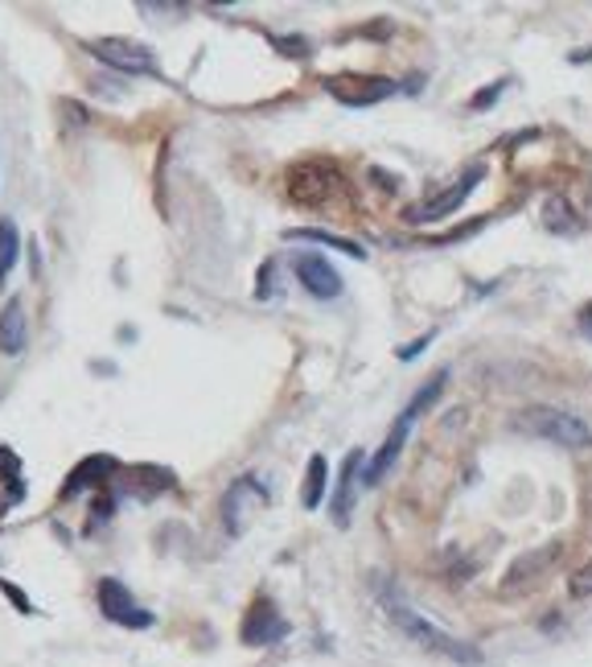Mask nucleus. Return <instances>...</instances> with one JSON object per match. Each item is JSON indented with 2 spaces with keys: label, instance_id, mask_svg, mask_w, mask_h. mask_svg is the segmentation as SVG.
I'll return each mask as SVG.
<instances>
[{
  "label": "nucleus",
  "instance_id": "a211bd4d",
  "mask_svg": "<svg viewBox=\"0 0 592 667\" xmlns=\"http://www.w3.org/2000/svg\"><path fill=\"white\" fill-rule=\"evenodd\" d=\"M325 499V458L322 453H313L309 458V470H305V511H317Z\"/></svg>",
  "mask_w": 592,
  "mask_h": 667
},
{
  "label": "nucleus",
  "instance_id": "7ed1b4c3",
  "mask_svg": "<svg viewBox=\"0 0 592 667\" xmlns=\"http://www.w3.org/2000/svg\"><path fill=\"white\" fill-rule=\"evenodd\" d=\"M519 429L539 441H552L560 450H589L592 445V429L580 421L576 412H564V409H526L519 416Z\"/></svg>",
  "mask_w": 592,
  "mask_h": 667
},
{
  "label": "nucleus",
  "instance_id": "4be33fe9",
  "mask_svg": "<svg viewBox=\"0 0 592 667\" xmlns=\"http://www.w3.org/2000/svg\"><path fill=\"white\" fill-rule=\"evenodd\" d=\"M140 13L145 17H186L189 13V4H140Z\"/></svg>",
  "mask_w": 592,
  "mask_h": 667
},
{
  "label": "nucleus",
  "instance_id": "4468645a",
  "mask_svg": "<svg viewBox=\"0 0 592 667\" xmlns=\"http://www.w3.org/2000/svg\"><path fill=\"white\" fill-rule=\"evenodd\" d=\"M26 339H29L26 301L9 297V301H4V310H0V354L17 359V354L26 351Z\"/></svg>",
  "mask_w": 592,
  "mask_h": 667
},
{
  "label": "nucleus",
  "instance_id": "423d86ee",
  "mask_svg": "<svg viewBox=\"0 0 592 667\" xmlns=\"http://www.w3.org/2000/svg\"><path fill=\"white\" fill-rule=\"evenodd\" d=\"M325 91L337 99V104H346V108H375L383 99H391L399 91V82L395 79H383V75H334V79H325Z\"/></svg>",
  "mask_w": 592,
  "mask_h": 667
},
{
  "label": "nucleus",
  "instance_id": "f03ea898",
  "mask_svg": "<svg viewBox=\"0 0 592 667\" xmlns=\"http://www.w3.org/2000/svg\"><path fill=\"white\" fill-rule=\"evenodd\" d=\"M444 383H448V371H436L432 375V383L428 388H420L416 395H412V404H407L399 416H395V424H391V433H387V441H383V450L371 458V462L363 465V482L366 487H378L383 478H387V470L395 462H399V453H404V445H407V437H412V424H416V416L424 409H432L436 404V395L444 392Z\"/></svg>",
  "mask_w": 592,
  "mask_h": 667
},
{
  "label": "nucleus",
  "instance_id": "f3484780",
  "mask_svg": "<svg viewBox=\"0 0 592 667\" xmlns=\"http://www.w3.org/2000/svg\"><path fill=\"white\" fill-rule=\"evenodd\" d=\"M17 256H21V235H17L13 218H0V285L9 281Z\"/></svg>",
  "mask_w": 592,
  "mask_h": 667
},
{
  "label": "nucleus",
  "instance_id": "39448f33",
  "mask_svg": "<svg viewBox=\"0 0 592 667\" xmlns=\"http://www.w3.org/2000/svg\"><path fill=\"white\" fill-rule=\"evenodd\" d=\"M87 50H91L103 67L120 70V75H157V55H152V46H145V41L95 38V41H87Z\"/></svg>",
  "mask_w": 592,
  "mask_h": 667
},
{
  "label": "nucleus",
  "instance_id": "f257e3e1",
  "mask_svg": "<svg viewBox=\"0 0 592 667\" xmlns=\"http://www.w3.org/2000/svg\"><path fill=\"white\" fill-rule=\"evenodd\" d=\"M383 606H387V618H391V622L404 630V635H407L412 643H420L424 651L444 655V659H453V664H465V667H477V664H482V651H477V647H470V643L453 639L448 630L432 627L428 618L412 610V606H407V601L399 598V594H395V598H391V594H383Z\"/></svg>",
  "mask_w": 592,
  "mask_h": 667
},
{
  "label": "nucleus",
  "instance_id": "2eb2a0df",
  "mask_svg": "<svg viewBox=\"0 0 592 667\" xmlns=\"http://www.w3.org/2000/svg\"><path fill=\"white\" fill-rule=\"evenodd\" d=\"M284 239H305V244L334 247V252H342V256H351V259H366L363 244H354V239H346V235H334V232H317V227H288V232H284Z\"/></svg>",
  "mask_w": 592,
  "mask_h": 667
},
{
  "label": "nucleus",
  "instance_id": "6ab92c4d",
  "mask_svg": "<svg viewBox=\"0 0 592 667\" xmlns=\"http://www.w3.org/2000/svg\"><path fill=\"white\" fill-rule=\"evenodd\" d=\"M502 91H506V79L490 82V87H485V91H477V96L470 99V108H473V111H485V108H494V104H499V99H502Z\"/></svg>",
  "mask_w": 592,
  "mask_h": 667
},
{
  "label": "nucleus",
  "instance_id": "412c9836",
  "mask_svg": "<svg viewBox=\"0 0 592 667\" xmlns=\"http://www.w3.org/2000/svg\"><path fill=\"white\" fill-rule=\"evenodd\" d=\"M568 594H572V598H589L592 594V565H584V569L568 581Z\"/></svg>",
  "mask_w": 592,
  "mask_h": 667
},
{
  "label": "nucleus",
  "instance_id": "9b49d317",
  "mask_svg": "<svg viewBox=\"0 0 592 667\" xmlns=\"http://www.w3.org/2000/svg\"><path fill=\"white\" fill-rule=\"evenodd\" d=\"M363 465H366V453L351 450L346 462H342V470H337V487L334 494H329V516H334L337 528H351L354 499H358V487H363Z\"/></svg>",
  "mask_w": 592,
  "mask_h": 667
},
{
  "label": "nucleus",
  "instance_id": "aec40b11",
  "mask_svg": "<svg viewBox=\"0 0 592 667\" xmlns=\"http://www.w3.org/2000/svg\"><path fill=\"white\" fill-rule=\"evenodd\" d=\"M272 46H276L284 58H309V41L305 38H272Z\"/></svg>",
  "mask_w": 592,
  "mask_h": 667
},
{
  "label": "nucleus",
  "instance_id": "0eeeda50",
  "mask_svg": "<svg viewBox=\"0 0 592 667\" xmlns=\"http://www.w3.org/2000/svg\"><path fill=\"white\" fill-rule=\"evenodd\" d=\"M482 177H485V165H470V169H465V174H461L457 182L448 186V190H441V194H436V198H424V203H416V206H407L404 218H407V223H412V227H424V223H436V218H448V215H453V210H457L461 203H465V198H470L473 186H477Z\"/></svg>",
  "mask_w": 592,
  "mask_h": 667
},
{
  "label": "nucleus",
  "instance_id": "bb28decb",
  "mask_svg": "<svg viewBox=\"0 0 592 667\" xmlns=\"http://www.w3.org/2000/svg\"><path fill=\"white\" fill-rule=\"evenodd\" d=\"M592 58V50H576V55H572V62H589Z\"/></svg>",
  "mask_w": 592,
  "mask_h": 667
},
{
  "label": "nucleus",
  "instance_id": "1a4fd4ad",
  "mask_svg": "<svg viewBox=\"0 0 592 667\" xmlns=\"http://www.w3.org/2000/svg\"><path fill=\"white\" fill-rule=\"evenodd\" d=\"M293 273H296V281L305 285L309 297H317V301L342 297V276H337L334 264H329L325 256H317V252H296Z\"/></svg>",
  "mask_w": 592,
  "mask_h": 667
},
{
  "label": "nucleus",
  "instance_id": "a878e982",
  "mask_svg": "<svg viewBox=\"0 0 592 667\" xmlns=\"http://www.w3.org/2000/svg\"><path fill=\"white\" fill-rule=\"evenodd\" d=\"M428 342H432V334H424V339H416V342H412V346H404V351H399V359H404V363H407V359H416V354L424 351Z\"/></svg>",
  "mask_w": 592,
  "mask_h": 667
},
{
  "label": "nucleus",
  "instance_id": "b1692460",
  "mask_svg": "<svg viewBox=\"0 0 592 667\" xmlns=\"http://www.w3.org/2000/svg\"><path fill=\"white\" fill-rule=\"evenodd\" d=\"M0 589L9 594V601H13V606H17V610H21V614H33V606H29L26 594H21V589H17L13 581H0Z\"/></svg>",
  "mask_w": 592,
  "mask_h": 667
},
{
  "label": "nucleus",
  "instance_id": "393cba45",
  "mask_svg": "<svg viewBox=\"0 0 592 667\" xmlns=\"http://www.w3.org/2000/svg\"><path fill=\"white\" fill-rule=\"evenodd\" d=\"M576 326H580V334H584V339H592V301L576 314Z\"/></svg>",
  "mask_w": 592,
  "mask_h": 667
},
{
  "label": "nucleus",
  "instance_id": "6e6552de",
  "mask_svg": "<svg viewBox=\"0 0 592 667\" xmlns=\"http://www.w3.org/2000/svg\"><path fill=\"white\" fill-rule=\"evenodd\" d=\"M243 643L247 647H272V643L288 639V618L280 614V606L272 598H256L251 610L243 614Z\"/></svg>",
  "mask_w": 592,
  "mask_h": 667
},
{
  "label": "nucleus",
  "instance_id": "f8f14e48",
  "mask_svg": "<svg viewBox=\"0 0 592 667\" xmlns=\"http://www.w3.org/2000/svg\"><path fill=\"white\" fill-rule=\"evenodd\" d=\"M560 557H564V545H543L539 552H531V557H519L511 565V572H506V581H502V594L514 598V594H523V589H535L539 581L552 572V565Z\"/></svg>",
  "mask_w": 592,
  "mask_h": 667
},
{
  "label": "nucleus",
  "instance_id": "dca6fc26",
  "mask_svg": "<svg viewBox=\"0 0 592 667\" xmlns=\"http://www.w3.org/2000/svg\"><path fill=\"white\" fill-rule=\"evenodd\" d=\"M543 227H547L552 235H580V232H584V223L576 218L572 203H568V198H560V194H552V198L543 203Z\"/></svg>",
  "mask_w": 592,
  "mask_h": 667
},
{
  "label": "nucleus",
  "instance_id": "ddd939ff",
  "mask_svg": "<svg viewBox=\"0 0 592 667\" xmlns=\"http://www.w3.org/2000/svg\"><path fill=\"white\" fill-rule=\"evenodd\" d=\"M111 470H116V458H108V453H91V458H82V462L67 474L62 499H75V494L91 491V487H103V482L111 478Z\"/></svg>",
  "mask_w": 592,
  "mask_h": 667
},
{
  "label": "nucleus",
  "instance_id": "9d476101",
  "mask_svg": "<svg viewBox=\"0 0 592 667\" xmlns=\"http://www.w3.org/2000/svg\"><path fill=\"white\" fill-rule=\"evenodd\" d=\"M268 487L259 482V478H235L230 482V491L223 494V516H227V528L230 536H243V528H247V511H256V507H268Z\"/></svg>",
  "mask_w": 592,
  "mask_h": 667
},
{
  "label": "nucleus",
  "instance_id": "20e7f679",
  "mask_svg": "<svg viewBox=\"0 0 592 667\" xmlns=\"http://www.w3.org/2000/svg\"><path fill=\"white\" fill-rule=\"evenodd\" d=\"M95 598H99V614L116 622V627H128V630H148L157 618L152 610H145L140 601L132 598V589L124 586L120 577H103L99 586H95Z\"/></svg>",
  "mask_w": 592,
  "mask_h": 667
},
{
  "label": "nucleus",
  "instance_id": "5701e85b",
  "mask_svg": "<svg viewBox=\"0 0 592 667\" xmlns=\"http://www.w3.org/2000/svg\"><path fill=\"white\" fill-rule=\"evenodd\" d=\"M272 276H276V264L268 259V264L259 268V276H256V297H259V301L272 297V288H276V285H272Z\"/></svg>",
  "mask_w": 592,
  "mask_h": 667
}]
</instances>
